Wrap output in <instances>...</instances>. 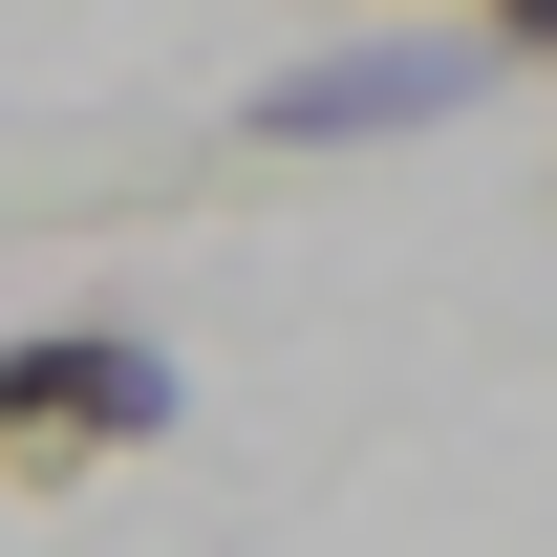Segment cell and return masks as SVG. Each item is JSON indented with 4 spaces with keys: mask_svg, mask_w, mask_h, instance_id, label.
I'll return each mask as SVG.
<instances>
[{
    "mask_svg": "<svg viewBox=\"0 0 557 557\" xmlns=\"http://www.w3.org/2000/svg\"><path fill=\"white\" fill-rule=\"evenodd\" d=\"M472 44L493 65H557V0H472Z\"/></svg>",
    "mask_w": 557,
    "mask_h": 557,
    "instance_id": "obj_3",
    "label": "cell"
},
{
    "mask_svg": "<svg viewBox=\"0 0 557 557\" xmlns=\"http://www.w3.org/2000/svg\"><path fill=\"white\" fill-rule=\"evenodd\" d=\"M493 86L515 65H493L472 22H344V44H300L236 129L258 150H408V129H450V108H493Z\"/></svg>",
    "mask_w": 557,
    "mask_h": 557,
    "instance_id": "obj_2",
    "label": "cell"
},
{
    "mask_svg": "<svg viewBox=\"0 0 557 557\" xmlns=\"http://www.w3.org/2000/svg\"><path fill=\"white\" fill-rule=\"evenodd\" d=\"M172 429H194V364L150 322H0V472L22 493H86L129 450H172Z\"/></svg>",
    "mask_w": 557,
    "mask_h": 557,
    "instance_id": "obj_1",
    "label": "cell"
}]
</instances>
